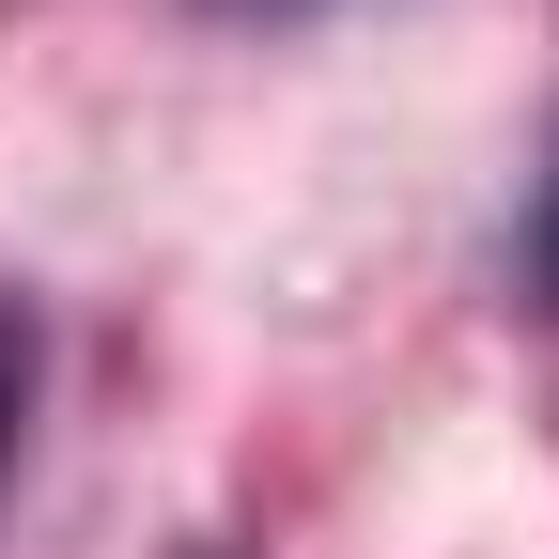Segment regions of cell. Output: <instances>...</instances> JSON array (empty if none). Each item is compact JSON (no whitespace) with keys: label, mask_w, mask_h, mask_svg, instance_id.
<instances>
[{"label":"cell","mask_w":559,"mask_h":559,"mask_svg":"<svg viewBox=\"0 0 559 559\" xmlns=\"http://www.w3.org/2000/svg\"><path fill=\"white\" fill-rule=\"evenodd\" d=\"M32 373H47V342H32L16 296H0V466H16V436H32Z\"/></svg>","instance_id":"1"},{"label":"cell","mask_w":559,"mask_h":559,"mask_svg":"<svg viewBox=\"0 0 559 559\" xmlns=\"http://www.w3.org/2000/svg\"><path fill=\"white\" fill-rule=\"evenodd\" d=\"M528 280H544V311H559V171H544V234H528Z\"/></svg>","instance_id":"2"}]
</instances>
